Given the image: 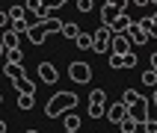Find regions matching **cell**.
<instances>
[{"mask_svg":"<svg viewBox=\"0 0 157 133\" xmlns=\"http://www.w3.org/2000/svg\"><path fill=\"white\" fill-rule=\"evenodd\" d=\"M77 104H80V98L74 95V92H56V95L48 101V106H44V115H48V118H59V115L71 113Z\"/></svg>","mask_w":157,"mask_h":133,"instance_id":"obj_1","label":"cell"},{"mask_svg":"<svg viewBox=\"0 0 157 133\" xmlns=\"http://www.w3.org/2000/svg\"><path fill=\"white\" fill-rule=\"evenodd\" d=\"M128 104L124 101H113V104H107V118H110V124H122L124 118H128Z\"/></svg>","mask_w":157,"mask_h":133,"instance_id":"obj_5","label":"cell"},{"mask_svg":"<svg viewBox=\"0 0 157 133\" xmlns=\"http://www.w3.org/2000/svg\"><path fill=\"white\" fill-rule=\"evenodd\" d=\"M151 18H154V27H151V39H157V12H154Z\"/></svg>","mask_w":157,"mask_h":133,"instance_id":"obj_34","label":"cell"},{"mask_svg":"<svg viewBox=\"0 0 157 133\" xmlns=\"http://www.w3.org/2000/svg\"><path fill=\"white\" fill-rule=\"evenodd\" d=\"M107 106H89V118H104Z\"/></svg>","mask_w":157,"mask_h":133,"instance_id":"obj_29","label":"cell"},{"mask_svg":"<svg viewBox=\"0 0 157 133\" xmlns=\"http://www.w3.org/2000/svg\"><path fill=\"white\" fill-rule=\"evenodd\" d=\"M3 74H6L12 83L21 80V77H27V74H24V65H15V62H3Z\"/></svg>","mask_w":157,"mask_h":133,"instance_id":"obj_12","label":"cell"},{"mask_svg":"<svg viewBox=\"0 0 157 133\" xmlns=\"http://www.w3.org/2000/svg\"><path fill=\"white\" fill-rule=\"evenodd\" d=\"M136 62H140V59H136V50H131L128 56H124V68H133Z\"/></svg>","mask_w":157,"mask_h":133,"instance_id":"obj_32","label":"cell"},{"mask_svg":"<svg viewBox=\"0 0 157 133\" xmlns=\"http://www.w3.org/2000/svg\"><path fill=\"white\" fill-rule=\"evenodd\" d=\"M6 15H9V21H15V18H27V6H24V3H15L12 9H6Z\"/></svg>","mask_w":157,"mask_h":133,"instance_id":"obj_21","label":"cell"},{"mask_svg":"<svg viewBox=\"0 0 157 133\" xmlns=\"http://www.w3.org/2000/svg\"><path fill=\"white\" fill-rule=\"evenodd\" d=\"M119 15H124V12L116 6V3H110V0H107L104 6H101V27H107V30H110V24H113Z\"/></svg>","mask_w":157,"mask_h":133,"instance_id":"obj_7","label":"cell"},{"mask_svg":"<svg viewBox=\"0 0 157 133\" xmlns=\"http://www.w3.org/2000/svg\"><path fill=\"white\" fill-rule=\"evenodd\" d=\"M131 24H136L131 15H119L113 24H110V33H113V35H124L128 30H131Z\"/></svg>","mask_w":157,"mask_h":133,"instance_id":"obj_9","label":"cell"},{"mask_svg":"<svg viewBox=\"0 0 157 133\" xmlns=\"http://www.w3.org/2000/svg\"><path fill=\"white\" fill-rule=\"evenodd\" d=\"M124 35H128V39H131V44H136V47H140V44H145V42L151 39V35L145 33V30H142L140 24H131V30H128Z\"/></svg>","mask_w":157,"mask_h":133,"instance_id":"obj_10","label":"cell"},{"mask_svg":"<svg viewBox=\"0 0 157 133\" xmlns=\"http://www.w3.org/2000/svg\"><path fill=\"white\" fill-rule=\"evenodd\" d=\"M62 124H65V130H80L83 118H80L77 113H65V115H62Z\"/></svg>","mask_w":157,"mask_h":133,"instance_id":"obj_15","label":"cell"},{"mask_svg":"<svg viewBox=\"0 0 157 133\" xmlns=\"http://www.w3.org/2000/svg\"><path fill=\"white\" fill-rule=\"evenodd\" d=\"M0 12H3V6H0Z\"/></svg>","mask_w":157,"mask_h":133,"instance_id":"obj_43","label":"cell"},{"mask_svg":"<svg viewBox=\"0 0 157 133\" xmlns=\"http://www.w3.org/2000/svg\"><path fill=\"white\" fill-rule=\"evenodd\" d=\"M74 44H77L80 50H92V33H80L74 39Z\"/></svg>","mask_w":157,"mask_h":133,"instance_id":"obj_20","label":"cell"},{"mask_svg":"<svg viewBox=\"0 0 157 133\" xmlns=\"http://www.w3.org/2000/svg\"><path fill=\"white\" fill-rule=\"evenodd\" d=\"M151 104H154V106H157V89H154V95H151Z\"/></svg>","mask_w":157,"mask_h":133,"instance_id":"obj_38","label":"cell"},{"mask_svg":"<svg viewBox=\"0 0 157 133\" xmlns=\"http://www.w3.org/2000/svg\"><path fill=\"white\" fill-rule=\"evenodd\" d=\"M151 71H157V50L151 53Z\"/></svg>","mask_w":157,"mask_h":133,"instance_id":"obj_35","label":"cell"},{"mask_svg":"<svg viewBox=\"0 0 157 133\" xmlns=\"http://www.w3.org/2000/svg\"><path fill=\"white\" fill-rule=\"evenodd\" d=\"M110 68H113V71L124 68V56H116V53H110Z\"/></svg>","mask_w":157,"mask_h":133,"instance_id":"obj_26","label":"cell"},{"mask_svg":"<svg viewBox=\"0 0 157 133\" xmlns=\"http://www.w3.org/2000/svg\"><path fill=\"white\" fill-rule=\"evenodd\" d=\"M6 62H15V65H21V62H24V50H21V47H15V50H6Z\"/></svg>","mask_w":157,"mask_h":133,"instance_id":"obj_24","label":"cell"},{"mask_svg":"<svg viewBox=\"0 0 157 133\" xmlns=\"http://www.w3.org/2000/svg\"><path fill=\"white\" fill-rule=\"evenodd\" d=\"M0 133H6V121H0Z\"/></svg>","mask_w":157,"mask_h":133,"instance_id":"obj_39","label":"cell"},{"mask_svg":"<svg viewBox=\"0 0 157 133\" xmlns=\"http://www.w3.org/2000/svg\"><path fill=\"white\" fill-rule=\"evenodd\" d=\"M24 133H39V130H24Z\"/></svg>","mask_w":157,"mask_h":133,"instance_id":"obj_41","label":"cell"},{"mask_svg":"<svg viewBox=\"0 0 157 133\" xmlns=\"http://www.w3.org/2000/svg\"><path fill=\"white\" fill-rule=\"evenodd\" d=\"M122 101L128 104V113H131V118H136V121H148L151 115H148V98L145 95H140V92H133V89H124V95H122Z\"/></svg>","mask_w":157,"mask_h":133,"instance_id":"obj_2","label":"cell"},{"mask_svg":"<svg viewBox=\"0 0 157 133\" xmlns=\"http://www.w3.org/2000/svg\"><path fill=\"white\" fill-rule=\"evenodd\" d=\"M131 3H133V6H140V9H142V6H148V0H131Z\"/></svg>","mask_w":157,"mask_h":133,"instance_id":"obj_36","label":"cell"},{"mask_svg":"<svg viewBox=\"0 0 157 133\" xmlns=\"http://www.w3.org/2000/svg\"><path fill=\"white\" fill-rule=\"evenodd\" d=\"M39 80H42V83H48V86H53V83L59 80L56 65H53V62H39Z\"/></svg>","mask_w":157,"mask_h":133,"instance_id":"obj_6","label":"cell"},{"mask_svg":"<svg viewBox=\"0 0 157 133\" xmlns=\"http://www.w3.org/2000/svg\"><path fill=\"white\" fill-rule=\"evenodd\" d=\"M27 39H30V42L39 47V44H44V39H48V30H44L42 24H33L30 30H27Z\"/></svg>","mask_w":157,"mask_h":133,"instance_id":"obj_11","label":"cell"},{"mask_svg":"<svg viewBox=\"0 0 157 133\" xmlns=\"http://www.w3.org/2000/svg\"><path fill=\"white\" fill-rule=\"evenodd\" d=\"M68 77L83 86V83L92 80V65H89V62H71V65H68Z\"/></svg>","mask_w":157,"mask_h":133,"instance_id":"obj_4","label":"cell"},{"mask_svg":"<svg viewBox=\"0 0 157 133\" xmlns=\"http://www.w3.org/2000/svg\"><path fill=\"white\" fill-rule=\"evenodd\" d=\"M36 24H39V21H36ZM42 27L48 30V35H51V33H62V21H59L56 15H53V18H48V21H42Z\"/></svg>","mask_w":157,"mask_h":133,"instance_id":"obj_18","label":"cell"},{"mask_svg":"<svg viewBox=\"0 0 157 133\" xmlns=\"http://www.w3.org/2000/svg\"><path fill=\"white\" fill-rule=\"evenodd\" d=\"M110 47H113V33L107 27H98L92 33V50L95 53H110Z\"/></svg>","mask_w":157,"mask_h":133,"instance_id":"obj_3","label":"cell"},{"mask_svg":"<svg viewBox=\"0 0 157 133\" xmlns=\"http://www.w3.org/2000/svg\"><path fill=\"white\" fill-rule=\"evenodd\" d=\"M62 35H65V39H77V35H80V27L74 24V21H68V24H62Z\"/></svg>","mask_w":157,"mask_h":133,"instance_id":"obj_22","label":"cell"},{"mask_svg":"<svg viewBox=\"0 0 157 133\" xmlns=\"http://www.w3.org/2000/svg\"><path fill=\"white\" fill-rule=\"evenodd\" d=\"M140 130H142V133H157V121H154V118L142 121V124H140Z\"/></svg>","mask_w":157,"mask_h":133,"instance_id":"obj_28","label":"cell"},{"mask_svg":"<svg viewBox=\"0 0 157 133\" xmlns=\"http://www.w3.org/2000/svg\"><path fill=\"white\" fill-rule=\"evenodd\" d=\"M9 24H12L9 15H6V12H0V30H9Z\"/></svg>","mask_w":157,"mask_h":133,"instance_id":"obj_33","label":"cell"},{"mask_svg":"<svg viewBox=\"0 0 157 133\" xmlns=\"http://www.w3.org/2000/svg\"><path fill=\"white\" fill-rule=\"evenodd\" d=\"M0 56H6V44H3V35H0Z\"/></svg>","mask_w":157,"mask_h":133,"instance_id":"obj_37","label":"cell"},{"mask_svg":"<svg viewBox=\"0 0 157 133\" xmlns=\"http://www.w3.org/2000/svg\"><path fill=\"white\" fill-rule=\"evenodd\" d=\"M101 3H107V0H101Z\"/></svg>","mask_w":157,"mask_h":133,"instance_id":"obj_44","label":"cell"},{"mask_svg":"<svg viewBox=\"0 0 157 133\" xmlns=\"http://www.w3.org/2000/svg\"><path fill=\"white\" fill-rule=\"evenodd\" d=\"M3 44H6V50H15L18 44H21V33H15V30H6V33H3Z\"/></svg>","mask_w":157,"mask_h":133,"instance_id":"obj_16","label":"cell"},{"mask_svg":"<svg viewBox=\"0 0 157 133\" xmlns=\"http://www.w3.org/2000/svg\"><path fill=\"white\" fill-rule=\"evenodd\" d=\"M119 130H122V133H136V130H140V121H136V118H131V115H128V118H124V121L119 124Z\"/></svg>","mask_w":157,"mask_h":133,"instance_id":"obj_19","label":"cell"},{"mask_svg":"<svg viewBox=\"0 0 157 133\" xmlns=\"http://www.w3.org/2000/svg\"><path fill=\"white\" fill-rule=\"evenodd\" d=\"M136 24H140L142 30H145V33L151 35V27H154V18H151V15H145V18H140V21H136Z\"/></svg>","mask_w":157,"mask_h":133,"instance_id":"obj_27","label":"cell"},{"mask_svg":"<svg viewBox=\"0 0 157 133\" xmlns=\"http://www.w3.org/2000/svg\"><path fill=\"white\" fill-rule=\"evenodd\" d=\"M142 83H145V86H154V89H157V71H151V68H148L145 74H142Z\"/></svg>","mask_w":157,"mask_h":133,"instance_id":"obj_25","label":"cell"},{"mask_svg":"<svg viewBox=\"0 0 157 133\" xmlns=\"http://www.w3.org/2000/svg\"><path fill=\"white\" fill-rule=\"evenodd\" d=\"M133 50V44L128 35H113V47H110V53H116V56H128V53Z\"/></svg>","mask_w":157,"mask_h":133,"instance_id":"obj_8","label":"cell"},{"mask_svg":"<svg viewBox=\"0 0 157 133\" xmlns=\"http://www.w3.org/2000/svg\"><path fill=\"white\" fill-rule=\"evenodd\" d=\"M36 21H30V18H15L12 24H9V30H15V33H21V35H27V30L33 27Z\"/></svg>","mask_w":157,"mask_h":133,"instance_id":"obj_14","label":"cell"},{"mask_svg":"<svg viewBox=\"0 0 157 133\" xmlns=\"http://www.w3.org/2000/svg\"><path fill=\"white\" fill-rule=\"evenodd\" d=\"M77 9L80 12H92L95 9V0H77Z\"/></svg>","mask_w":157,"mask_h":133,"instance_id":"obj_31","label":"cell"},{"mask_svg":"<svg viewBox=\"0 0 157 133\" xmlns=\"http://www.w3.org/2000/svg\"><path fill=\"white\" fill-rule=\"evenodd\" d=\"M36 95H18V109H33Z\"/></svg>","mask_w":157,"mask_h":133,"instance_id":"obj_23","label":"cell"},{"mask_svg":"<svg viewBox=\"0 0 157 133\" xmlns=\"http://www.w3.org/2000/svg\"><path fill=\"white\" fill-rule=\"evenodd\" d=\"M89 106H107L104 89H92V92H89Z\"/></svg>","mask_w":157,"mask_h":133,"instance_id":"obj_17","label":"cell"},{"mask_svg":"<svg viewBox=\"0 0 157 133\" xmlns=\"http://www.w3.org/2000/svg\"><path fill=\"white\" fill-rule=\"evenodd\" d=\"M15 92L18 95H36V83L30 77H21V80H15Z\"/></svg>","mask_w":157,"mask_h":133,"instance_id":"obj_13","label":"cell"},{"mask_svg":"<svg viewBox=\"0 0 157 133\" xmlns=\"http://www.w3.org/2000/svg\"><path fill=\"white\" fill-rule=\"evenodd\" d=\"M148 3H151V6H157V0H148Z\"/></svg>","mask_w":157,"mask_h":133,"instance_id":"obj_40","label":"cell"},{"mask_svg":"<svg viewBox=\"0 0 157 133\" xmlns=\"http://www.w3.org/2000/svg\"><path fill=\"white\" fill-rule=\"evenodd\" d=\"M65 3H68V0H44V6L51 9V12H56V9H62Z\"/></svg>","mask_w":157,"mask_h":133,"instance_id":"obj_30","label":"cell"},{"mask_svg":"<svg viewBox=\"0 0 157 133\" xmlns=\"http://www.w3.org/2000/svg\"><path fill=\"white\" fill-rule=\"evenodd\" d=\"M65 133H77V130H65Z\"/></svg>","mask_w":157,"mask_h":133,"instance_id":"obj_42","label":"cell"}]
</instances>
